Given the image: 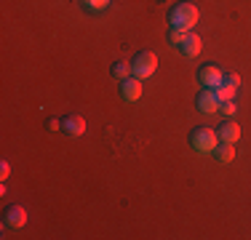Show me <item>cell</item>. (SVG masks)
<instances>
[{"instance_id": "obj_19", "label": "cell", "mask_w": 251, "mask_h": 240, "mask_svg": "<svg viewBox=\"0 0 251 240\" xmlns=\"http://www.w3.org/2000/svg\"><path fill=\"white\" fill-rule=\"evenodd\" d=\"M49 128L51 131H62V120H49Z\"/></svg>"}, {"instance_id": "obj_2", "label": "cell", "mask_w": 251, "mask_h": 240, "mask_svg": "<svg viewBox=\"0 0 251 240\" xmlns=\"http://www.w3.org/2000/svg\"><path fill=\"white\" fill-rule=\"evenodd\" d=\"M217 144H219L217 131L206 128V125H198V128H195L193 134H190V147H193L198 155H214Z\"/></svg>"}, {"instance_id": "obj_15", "label": "cell", "mask_w": 251, "mask_h": 240, "mask_svg": "<svg viewBox=\"0 0 251 240\" xmlns=\"http://www.w3.org/2000/svg\"><path fill=\"white\" fill-rule=\"evenodd\" d=\"M222 86L241 88V75H238V72H225V77H222Z\"/></svg>"}, {"instance_id": "obj_8", "label": "cell", "mask_w": 251, "mask_h": 240, "mask_svg": "<svg viewBox=\"0 0 251 240\" xmlns=\"http://www.w3.org/2000/svg\"><path fill=\"white\" fill-rule=\"evenodd\" d=\"M201 48H203V40H201V35H195V32H187V35H184V40H182V46H179V51H182L187 59H195V56L201 53Z\"/></svg>"}, {"instance_id": "obj_7", "label": "cell", "mask_w": 251, "mask_h": 240, "mask_svg": "<svg viewBox=\"0 0 251 240\" xmlns=\"http://www.w3.org/2000/svg\"><path fill=\"white\" fill-rule=\"evenodd\" d=\"M217 136H219V142H227V144H235L238 139H241V125L235 123V120H227V123H222L217 128Z\"/></svg>"}, {"instance_id": "obj_3", "label": "cell", "mask_w": 251, "mask_h": 240, "mask_svg": "<svg viewBox=\"0 0 251 240\" xmlns=\"http://www.w3.org/2000/svg\"><path fill=\"white\" fill-rule=\"evenodd\" d=\"M131 70H134V77L147 80V77H152L155 70H158V56H155L152 51H139L131 59Z\"/></svg>"}, {"instance_id": "obj_13", "label": "cell", "mask_w": 251, "mask_h": 240, "mask_svg": "<svg viewBox=\"0 0 251 240\" xmlns=\"http://www.w3.org/2000/svg\"><path fill=\"white\" fill-rule=\"evenodd\" d=\"M134 75V70H131V62H115L112 64V77H118V80H126V77Z\"/></svg>"}, {"instance_id": "obj_17", "label": "cell", "mask_w": 251, "mask_h": 240, "mask_svg": "<svg viewBox=\"0 0 251 240\" xmlns=\"http://www.w3.org/2000/svg\"><path fill=\"white\" fill-rule=\"evenodd\" d=\"M235 110H238V107H235V99H232V101H222V112H225L227 118L235 115Z\"/></svg>"}, {"instance_id": "obj_1", "label": "cell", "mask_w": 251, "mask_h": 240, "mask_svg": "<svg viewBox=\"0 0 251 240\" xmlns=\"http://www.w3.org/2000/svg\"><path fill=\"white\" fill-rule=\"evenodd\" d=\"M198 8L193 3H176L169 14V24L176 29H184V32H193V27L198 24Z\"/></svg>"}, {"instance_id": "obj_6", "label": "cell", "mask_w": 251, "mask_h": 240, "mask_svg": "<svg viewBox=\"0 0 251 240\" xmlns=\"http://www.w3.org/2000/svg\"><path fill=\"white\" fill-rule=\"evenodd\" d=\"M142 83L145 80H139V77H126V80H121V99L123 101H128V104H134V101H139V96H142Z\"/></svg>"}, {"instance_id": "obj_18", "label": "cell", "mask_w": 251, "mask_h": 240, "mask_svg": "<svg viewBox=\"0 0 251 240\" xmlns=\"http://www.w3.org/2000/svg\"><path fill=\"white\" fill-rule=\"evenodd\" d=\"M8 176H11V166L3 160V163H0V179H8Z\"/></svg>"}, {"instance_id": "obj_4", "label": "cell", "mask_w": 251, "mask_h": 240, "mask_svg": "<svg viewBox=\"0 0 251 240\" xmlns=\"http://www.w3.org/2000/svg\"><path fill=\"white\" fill-rule=\"evenodd\" d=\"M222 77H225V72L219 70L217 64H203L198 70V83L203 88H214V91H217V88L222 86Z\"/></svg>"}, {"instance_id": "obj_11", "label": "cell", "mask_w": 251, "mask_h": 240, "mask_svg": "<svg viewBox=\"0 0 251 240\" xmlns=\"http://www.w3.org/2000/svg\"><path fill=\"white\" fill-rule=\"evenodd\" d=\"M214 158H217V160H219V163H222V166L232 163V160H235V144L219 142V144H217V149H214Z\"/></svg>"}, {"instance_id": "obj_10", "label": "cell", "mask_w": 251, "mask_h": 240, "mask_svg": "<svg viewBox=\"0 0 251 240\" xmlns=\"http://www.w3.org/2000/svg\"><path fill=\"white\" fill-rule=\"evenodd\" d=\"M5 221H8V227H25L27 224V211H25V206H8V211H5Z\"/></svg>"}, {"instance_id": "obj_16", "label": "cell", "mask_w": 251, "mask_h": 240, "mask_svg": "<svg viewBox=\"0 0 251 240\" xmlns=\"http://www.w3.org/2000/svg\"><path fill=\"white\" fill-rule=\"evenodd\" d=\"M184 35H187L184 29H176V27H171V32H169V43L174 46V48H179V46H182V40H184Z\"/></svg>"}, {"instance_id": "obj_5", "label": "cell", "mask_w": 251, "mask_h": 240, "mask_svg": "<svg viewBox=\"0 0 251 240\" xmlns=\"http://www.w3.org/2000/svg\"><path fill=\"white\" fill-rule=\"evenodd\" d=\"M195 104H198V110L203 112V115H214V112L222 110V101H219V96L214 88H203V91L198 94V99H195Z\"/></svg>"}, {"instance_id": "obj_9", "label": "cell", "mask_w": 251, "mask_h": 240, "mask_svg": "<svg viewBox=\"0 0 251 240\" xmlns=\"http://www.w3.org/2000/svg\"><path fill=\"white\" fill-rule=\"evenodd\" d=\"M62 131L67 136H83L86 134V120H83L80 115H70L62 120Z\"/></svg>"}, {"instance_id": "obj_12", "label": "cell", "mask_w": 251, "mask_h": 240, "mask_svg": "<svg viewBox=\"0 0 251 240\" xmlns=\"http://www.w3.org/2000/svg\"><path fill=\"white\" fill-rule=\"evenodd\" d=\"M110 3H112V0H80V5L86 11H91V14H101V11H107V8H110Z\"/></svg>"}, {"instance_id": "obj_14", "label": "cell", "mask_w": 251, "mask_h": 240, "mask_svg": "<svg viewBox=\"0 0 251 240\" xmlns=\"http://www.w3.org/2000/svg\"><path fill=\"white\" fill-rule=\"evenodd\" d=\"M235 94H238V88H230V86H219L217 88L219 101H232V99H235Z\"/></svg>"}]
</instances>
